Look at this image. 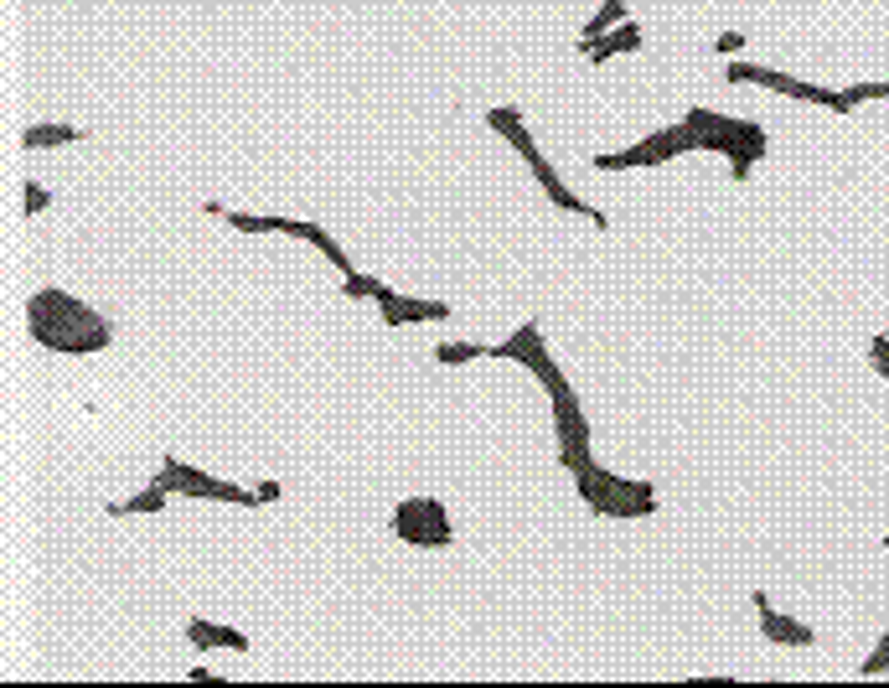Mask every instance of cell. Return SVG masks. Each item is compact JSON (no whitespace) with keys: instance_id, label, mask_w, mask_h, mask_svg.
Wrapping results in <instances>:
<instances>
[{"instance_id":"1","label":"cell","mask_w":889,"mask_h":688,"mask_svg":"<svg viewBox=\"0 0 889 688\" xmlns=\"http://www.w3.org/2000/svg\"><path fill=\"white\" fill-rule=\"evenodd\" d=\"M729 83H760V88H771V94H786V99H807V104H833V88H822V83H802V78H791L781 68H755V63H729Z\"/></svg>"},{"instance_id":"2","label":"cell","mask_w":889,"mask_h":688,"mask_svg":"<svg viewBox=\"0 0 889 688\" xmlns=\"http://www.w3.org/2000/svg\"><path fill=\"white\" fill-rule=\"evenodd\" d=\"M393 533L414 549H445L450 544V523L429 518V497H409L393 507Z\"/></svg>"},{"instance_id":"3","label":"cell","mask_w":889,"mask_h":688,"mask_svg":"<svg viewBox=\"0 0 889 688\" xmlns=\"http://www.w3.org/2000/svg\"><path fill=\"white\" fill-rule=\"evenodd\" d=\"M755 611H760V632H765V642H781V647H817V632H812V626L781 616L771 601H765V590H755Z\"/></svg>"},{"instance_id":"4","label":"cell","mask_w":889,"mask_h":688,"mask_svg":"<svg viewBox=\"0 0 889 688\" xmlns=\"http://www.w3.org/2000/svg\"><path fill=\"white\" fill-rule=\"evenodd\" d=\"M528 166H533V176H538V187L548 192V202H554V207H564V213H585L590 223H600V228H605V213H600V207H590V202H585V197H579V192H569V187L559 182V171H554V166H548V161H543V151H538V156H533Z\"/></svg>"},{"instance_id":"5","label":"cell","mask_w":889,"mask_h":688,"mask_svg":"<svg viewBox=\"0 0 889 688\" xmlns=\"http://www.w3.org/2000/svg\"><path fill=\"white\" fill-rule=\"evenodd\" d=\"M156 487H166V492H181V497H207L212 476H207L202 466H187L181 456H166V466H161V476H156Z\"/></svg>"},{"instance_id":"6","label":"cell","mask_w":889,"mask_h":688,"mask_svg":"<svg viewBox=\"0 0 889 688\" xmlns=\"http://www.w3.org/2000/svg\"><path fill=\"white\" fill-rule=\"evenodd\" d=\"M486 125H492V130H497V135H502V140H507L523 161H533V156H538V145H533V135H528V125H523V114H517V109H507V104L486 109Z\"/></svg>"},{"instance_id":"7","label":"cell","mask_w":889,"mask_h":688,"mask_svg":"<svg viewBox=\"0 0 889 688\" xmlns=\"http://www.w3.org/2000/svg\"><path fill=\"white\" fill-rule=\"evenodd\" d=\"M621 52H641V26L636 21H621V26H610L600 42H585L590 63H605V57H621Z\"/></svg>"},{"instance_id":"8","label":"cell","mask_w":889,"mask_h":688,"mask_svg":"<svg viewBox=\"0 0 889 688\" xmlns=\"http://www.w3.org/2000/svg\"><path fill=\"white\" fill-rule=\"evenodd\" d=\"M538 347H543V326H538V321H523L507 342H497V347H492V357H502V363H517V368H528Z\"/></svg>"},{"instance_id":"9","label":"cell","mask_w":889,"mask_h":688,"mask_svg":"<svg viewBox=\"0 0 889 688\" xmlns=\"http://www.w3.org/2000/svg\"><path fill=\"white\" fill-rule=\"evenodd\" d=\"M83 125H26L21 130V151H52V145H78Z\"/></svg>"},{"instance_id":"10","label":"cell","mask_w":889,"mask_h":688,"mask_svg":"<svg viewBox=\"0 0 889 688\" xmlns=\"http://www.w3.org/2000/svg\"><path fill=\"white\" fill-rule=\"evenodd\" d=\"M559 435V461L579 476V471H590L595 456H590V425H574V430H554Z\"/></svg>"},{"instance_id":"11","label":"cell","mask_w":889,"mask_h":688,"mask_svg":"<svg viewBox=\"0 0 889 688\" xmlns=\"http://www.w3.org/2000/svg\"><path fill=\"white\" fill-rule=\"evenodd\" d=\"M212 218H228L238 233H285V218H274V213H233V207L223 202H202Z\"/></svg>"},{"instance_id":"12","label":"cell","mask_w":889,"mask_h":688,"mask_svg":"<svg viewBox=\"0 0 889 688\" xmlns=\"http://www.w3.org/2000/svg\"><path fill=\"white\" fill-rule=\"evenodd\" d=\"M166 497H171L166 487H156V482H150L145 492H135V497H125V502H109V518H140V513H161V507H166Z\"/></svg>"},{"instance_id":"13","label":"cell","mask_w":889,"mask_h":688,"mask_svg":"<svg viewBox=\"0 0 889 688\" xmlns=\"http://www.w3.org/2000/svg\"><path fill=\"white\" fill-rule=\"evenodd\" d=\"M626 21V0H600V11L585 21V42H600L610 26H621Z\"/></svg>"},{"instance_id":"14","label":"cell","mask_w":889,"mask_h":688,"mask_svg":"<svg viewBox=\"0 0 889 688\" xmlns=\"http://www.w3.org/2000/svg\"><path fill=\"white\" fill-rule=\"evenodd\" d=\"M187 642L197 652H212V647H223V621H202V616H187Z\"/></svg>"},{"instance_id":"15","label":"cell","mask_w":889,"mask_h":688,"mask_svg":"<svg viewBox=\"0 0 889 688\" xmlns=\"http://www.w3.org/2000/svg\"><path fill=\"white\" fill-rule=\"evenodd\" d=\"M476 357H486V347H481V342H440V347H435V363H445V368L476 363Z\"/></svg>"},{"instance_id":"16","label":"cell","mask_w":889,"mask_h":688,"mask_svg":"<svg viewBox=\"0 0 889 688\" xmlns=\"http://www.w3.org/2000/svg\"><path fill=\"white\" fill-rule=\"evenodd\" d=\"M47 207H52V192H47L42 182H21V213H26V218L47 213Z\"/></svg>"},{"instance_id":"17","label":"cell","mask_w":889,"mask_h":688,"mask_svg":"<svg viewBox=\"0 0 889 688\" xmlns=\"http://www.w3.org/2000/svg\"><path fill=\"white\" fill-rule=\"evenodd\" d=\"M342 290L352 295V301H373V295L383 290V280H373V275H362V269H352V275H342Z\"/></svg>"},{"instance_id":"18","label":"cell","mask_w":889,"mask_h":688,"mask_svg":"<svg viewBox=\"0 0 889 688\" xmlns=\"http://www.w3.org/2000/svg\"><path fill=\"white\" fill-rule=\"evenodd\" d=\"M373 301H378V311H383V321H388V326H404V295H398V290H388V285H383V290L373 295Z\"/></svg>"},{"instance_id":"19","label":"cell","mask_w":889,"mask_h":688,"mask_svg":"<svg viewBox=\"0 0 889 688\" xmlns=\"http://www.w3.org/2000/svg\"><path fill=\"white\" fill-rule=\"evenodd\" d=\"M745 47H750L745 32H719V37H714V52H719V57H740Z\"/></svg>"},{"instance_id":"20","label":"cell","mask_w":889,"mask_h":688,"mask_svg":"<svg viewBox=\"0 0 889 688\" xmlns=\"http://www.w3.org/2000/svg\"><path fill=\"white\" fill-rule=\"evenodd\" d=\"M879 673H889V632H884V642L869 652V663H864V678H879Z\"/></svg>"},{"instance_id":"21","label":"cell","mask_w":889,"mask_h":688,"mask_svg":"<svg viewBox=\"0 0 889 688\" xmlns=\"http://www.w3.org/2000/svg\"><path fill=\"white\" fill-rule=\"evenodd\" d=\"M869 357H874V363H889V337H874V342H869Z\"/></svg>"},{"instance_id":"22","label":"cell","mask_w":889,"mask_h":688,"mask_svg":"<svg viewBox=\"0 0 889 688\" xmlns=\"http://www.w3.org/2000/svg\"><path fill=\"white\" fill-rule=\"evenodd\" d=\"M254 492H259V502H280V482H259Z\"/></svg>"},{"instance_id":"23","label":"cell","mask_w":889,"mask_h":688,"mask_svg":"<svg viewBox=\"0 0 889 688\" xmlns=\"http://www.w3.org/2000/svg\"><path fill=\"white\" fill-rule=\"evenodd\" d=\"M884 549H889V538H884Z\"/></svg>"}]
</instances>
